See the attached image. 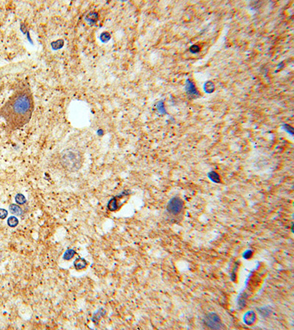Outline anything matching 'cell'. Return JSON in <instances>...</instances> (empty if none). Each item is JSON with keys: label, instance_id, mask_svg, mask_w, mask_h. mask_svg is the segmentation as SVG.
Here are the masks:
<instances>
[{"label": "cell", "instance_id": "6da1fadb", "mask_svg": "<svg viewBox=\"0 0 294 330\" xmlns=\"http://www.w3.org/2000/svg\"><path fill=\"white\" fill-rule=\"evenodd\" d=\"M35 109L33 93L28 83H22L0 107V117L9 133L19 130L29 123Z\"/></svg>", "mask_w": 294, "mask_h": 330}, {"label": "cell", "instance_id": "7a4b0ae2", "mask_svg": "<svg viewBox=\"0 0 294 330\" xmlns=\"http://www.w3.org/2000/svg\"><path fill=\"white\" fill-rule=\"evenodd\" d=\"M60 161L63 167L66 170L76 172L82 167V154L76 149H66L61 153Z\"/></svg>", "mask_w": 294, "mask_h": 330}, {"label": "cell", "instance_id": "3957f363", "mask_svg": "<svg viewBox=\"0 0 294 330\" xmlns=\"http://www.w3.org/2000/svg\"><path fill=\"white\" fill-rule=\"evenodd\" d=\"M205 324L207 327L214 329H221L224 325L221 321L220 318L215 313H210L205 317Z\"/></svg>", "mask_w": 294, "mask_h": 330}, {"label": "cell", "instance_id": "277c9868", "mask_svg": "<svg viewBox=\"0 0 294 330\" xmlns=\"http://www.w3.org/2000/svg\"><path fill=\"white\" fill-rule=\"evenodd\" d=\"M183 206V201L180 199L177 198V197H174V198L171 199V201L169 202V205H168V210H169L170 213L173 214H177L182 211Z\"/></svg>", "mask_w": 294, "mask_h": 330}, {"label": "cell", "instance_id": "5b68a950", "mask_svg": "<svg viewBox=\"0 0 294 330\" xmlns=\"http://www.w3.org/2000/svg\"><path fill=\"white\" fill-rule=\"evenodd\" d=\"M118 197H115L110 200L108 204V208L110 211H115L118 208Z\"/></svg>", "mask_w": 294, "mask_h": 330}, {"label": "cell", "instance_id": "8992f818", "mask_svg": "<svg viewBox=\"0 0 294 330\" xmlns=\"http://www.w3.org/2000/svg\"><path fill=\"white\" fill-rule=\"evenodd\" d=\"M74 265L76 270H81L87 266V262L83 258H77L74 261Z\"/></svg>", "mask_w": 294, "mask_h": 330}, {"label": "cell", "instance_id": "52a82bcc", "mask_svg": "<svg viewBox=\"0 0 294 330\" xmlns=\"http://www.w3.org/2000/svg\"><path fill=\"white\" fill-rule=\"evenodd\" d=\"M9 209H10V211H11L12 214H15V215L21 216V214H23V211H22V209L20 208V206L16 205V204H11V205H10Z\"/></svg>", "mask_w": 294, "mask_h": 330}, {"label": "cell", "instance_id": "ba28073f", "mask_svg": "<svg viewBox=\"0 0 294 330\" xmlns=\"http://www.w3.org/2000/svg\"><path fill=\"white\" fill-rule=\"evenodd\" d=\"M186 90L188 91V93H191L192 95L198 94V92H197L196 87H195V85L191 80H187Z\"/></svg>", "mask_w": 294, "mask_h": 330}, {"label": "cell", "instance_id": "9c48e42d", "mask_svg": "<svg viewBox=\"0 0 294 330\" xmlns=\"http://www.w3.org/2000/svg\"><path fill=\"white\" fill-rule=\"evenodd\" d=\"M105 314V309H103L102 308L99 309L97 312H96V313L93 315V317L92 319L93 322L96 323V324H97V323L99 322V320L101 319L102 316H104Z\"/></svg>", "mask_w": 294, "mask_h": 330}, {"label": "cell", "instance_id": "30bf717a", "mask_svg": "<svg viewBox=\"0 0 294 330\" xmlns=\"http://www.w3.org/2000/svg\"><path fill=\"white\" fill-rule=\"evenodd\" d=\"M244 319H245V322L246 324H251L252 323H254V319H255V315H254V313H249L246 315Z\"/></svg>", "mask_w": 294, "mask_h": 330}, {"label": "cell", "instance_id": "8fae6325", "mask_svg": "<svg viewBox=\"0 0 294 330\" xmlns=\"http://www.w3.org/2000/svg\"><path fill=\"white\" fill-rule=\"evenodd\" d=\"M8 224L10 227H16L17 224H18V219L16 218L15 217H11L9 219H8Z\"/></svg>", "mask_w": 294, "mask_h": 330}, {"label": "cell", "instance_id": "7c38bea8", "mask_svg": "<svg viewBox=\"0 0 294 330\" xmlns=\"http://www.w3.org/2000/svg\"><path fill=\"white\" fill-rule=\"evenodd\" d=\"M74 255H75V252L73 250V249H68L65 252V254H64L63 259L66 260V261L70 260L74 256Z\"/></svg>", "mask_w": 294, "mask_h": 330}, {"label": "cell", "instance_id": "4fadbf2b", "mask_svg": "<svg viewBox=\"0 0 294 330\" xmlns=\"http://www.w3.org/2000/svg\"><path fill=\"white\" fill-rule=\"evenodd\" d=\"M15 199H16L17 203L21 204V205H23V204H24L26 202V199H25L24 196L23 195H21V194H18L16 197H15Z\"/></svg>", "mask_w": 294, "mask_h": 330}, {"label": "cell", "instance_id": "5bb4252c", "mask_svg": "<svg viewBox=\"0 0 294 330\" xmlns=\"http://www.w3.org/2000/svg\"><path fill=\"white\" fill-rule=\"evenodd\" d=\"M205 90L207 93H211L214 90V84L212 82H210V81L205 83Z\"/></svg>", "mask_w": 294, "mask_h": 330}, {"label": "cell", "instance_id": "9a60e30c", "mask_svg": "<svg viewBox=\"0 0 294 330\" xmlns=\"http://www.w3.org/2000/svg\"><path fill=\"white\" fill-rule=\"evenodd\" d=\"M189 50H190V52H191V53L195 54V53H197V52H199L200 48H199V46L198 45H193V46H191V47H190Z\"/></svg>", "mask_w": 294, "mask_h": 330}, {"label": "cell", "instance_id": "2e32d148", "mask_svg": "<svg viewBox=\"0 0 294 330\" xmlns=\"http://www.w3.org/2000/svg\"><path fill=\"white\" fill-rule=\"evenodd\" d=\"M7 216H8V211L5 209L0 208V219L6 218Z\"/></svg>", "mask_w": 294, "mask_h": 330}]
</instances>
